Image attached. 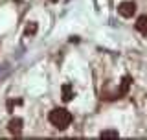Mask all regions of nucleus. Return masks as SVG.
Here are the masks:
<instances>
[{
  "label": "nucleus",
  "instance_id": "obj_3",
  "mask_svg": "<svg viewBox=\"0 0 147 140\" xmlns=\"http://www.w3.org/2000/svg\"><path fill=\"white\" fill-rule=\"evenodd\" d=\"M61 94H63V100L64 101H70L74 98V87L70 85V83H64L63 88H61Z\"/></svg>",
  "mask_w": 147,
  "mask_h": 140
},
{
  "label": "nucleus",
  "instance_id": "obj_5",
  "mask_svg": "<svg viewBox=\"0 0 147 140\" xmlns=\"http://www.w3.org/2000/svg\"><path fill=\"white\" fill-rule=\"evenodd\" d=\"M136 30L140 31V33L147 35V15L138 17V20H136Z\"/></svg>",
  "mask_w": 147,
  "mask_h": 140
},
{
  "label": "nucleus",
  "instance_id": "obj_7",
  "mask_svg": "<svg viewBox=\"0 0 147 140\" xmlns=\"http://www.w3.org/2000/svg\"><path fill=\"white\" fill-rule=\"evenodd\" d=\"M99 137L101 138H118V131H114V129H107V131H101Z\"/></svg>",
  "mask_w": 147,
  "mask_h": 140
},
{
  "label": "nucleus",
  "instance_id": "obj_1",
  "mask_svg": "<svg viewBox=\"0 0 147 140\" xmlns=\"http://www.w3.org/2000/svg\"><path fill=\"white\" fill-rule=\"evenodd\" d=\"M48 118H50V124L55 125L57 129H66L72 124V114L66 109H53Z\"/></svg>",
  "mask_w": 147,
  "mask_h": 140
},
{
  "label": "nucleus",
  "instance_id": "obj_8",
  "mask_svg": "<svg viewBox=\"0 0 147 140\" xmlns=\"http://www.w3.org/2000/svg\"><path fill=\"white\" fill-rule=\"evenodd\" d=\"M35 31H37V24L35 22H30V24L26 26V35H33Z\"/></svg>",
  "mask_w": 147,
  "mask_h": 140
},
{
  "label": "nucleus",
  "instance_id": "obj_6",
  "mask_svg": "<svg viewBox=\"0 0 147 140\" xmlns=\"http://www.w3.org/2000/svg\"><path fill=\"white\" fill-rule=\"evenodd\" d=\"M131 81L132 79L129 77V76H125L121 79V87H119V96H123V94H127V90H129V87H131Z\"/></svg>",
  "mask_w": 147,
  "mask_h": 140
},
{
  "label": "nucleus",
  "instance_id": "obj_2",
  "mask_svg": "<svg viewBox=\"0 0 147 140\" xmlns=\"http://www.w3.org/2000/svg\"><path fill=\"white\" fill-rule=\"evenodd\" d=\"M118 13L121 17H125V18H129V17H132L136 13V4L134 2H121L118 6Z\"/></svg>",
  "mask_w": 147,
  "mask_h": 140
},
{
  "label": "nucleus",
  "instance_id": "obj_9",
  "mask_svg": "<svg viewBox=\"0 0 147 140\" xmlns=\"http://www.w3.org/2000/svg\"><path fill=\"white\" fill-rule=\"evenodd\" d=\"M50 2H57V0H50Z\"/></svg>",
  "mask_w": 147,
  "mask_h": 140
},
{
  "label": "nucleus",
  "instance_id": "obj_4",
  "mask_svg": "<svg viewBox=\"0 0 147 140\" xmlns=\"http://www.w3.org/2000/svg\"><path fill=\"white\" fill-rule=\"evenodd\" d=\"M7 129L11 133H15V135H18L22 131V120L20 118H13L11 122H9V125H7Z\"/></svg>",
  "mask_w": 147,
  "mask_h": 140
}]
</instances>
